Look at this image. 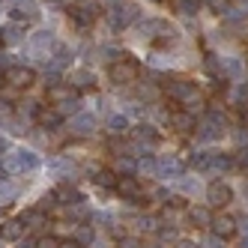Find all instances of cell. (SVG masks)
I'll return each mask as SVG.
<instances>
[{"label":"cell","instance_id":"cell-1","mask_svg":"<svg viewBox=\"0 0 248 248\" xmlns=\"http://www.w3.org/2000/svg\"><path fill=\"white\" fill-rule=\"evenodd\" d=\"M108 78H111V84H117V87L138 84V81H140V63H138L132 54H123L120 60H114V63L108 66Z\"/></svg>","mask_w":248,"mask_h":248},{"label":"cell","instance_id":"cell-48","mask_svg":"<svg viewBox=\"0 0 248 248\" xmlns=\"http://www.w3.org/2000/svg\"><path fill=\"white\" fill-rule=\"evenodd\" d=\"M3 84H6V81H3V69H0V90H3Z\"/></svg>","mask_w":248,"mask_h":248},{"label":"cell","instance_id":"cell-3","mask_svg":"<svg viewBox=\"0 0 248 248\" xmlns=\"http://www.w3.org/2000/svg\"><path fill=\"white\" fill-rule=\"evenodd\" d=\"M3 81L12 90H30L36 84V72L30 66H9V69H3Z\"/></svg>","mask_w":248,"mask_h":248},{"label":"cell","instance_id":"cell-8","mask_svg":"<svg viewBox=\"0 0 248 248\" xmlns=\"http://www.w3.org/2000/svg\"><path fill=\"white\" fill-rule=\"evenodd\" d=\"M96 12H99V6H90V3H75L72 9H69V21H72L78 30H87V27L96 21Z\"/></svg>","mask_w":248,"mask_h":248},{"label":"cell","instance_id":"cell-15","mask_svg":"<svg viewBox=\"0 0 248 248\" xmlns=\"http://www.w3.org/2000/svg\"><path fill=\"white\" fill-rule=\"evenodd\" d=\"M48 90V102L51 105H60V102H66V99H75L78 96V90L69 81H57V84H51V87H45Z\"/></svg>","mask_w":248,"mask_h":248},{"label":"cell","instance_id":"cell-27","mask_svg":"<svg viewBox=\"0 0 248 248\" xmlns=\"http://www.w3.org/2000/svg\"><path fill=\"white\" fill-rule=\"evenodd\" d=\"M48 168L54 170L60 180H66V183H72V180H75V165H72V162H66V158H54V162H51Z\"/></svg>","mask_w":248,"mask_h":248},{"label":"cell","instance_id":"cell-47","mask_svg":"<svg viewBox=\"0 0 248 248\" xmlns=\"http://www.w3.org/2000/svg\"><path fill=\"white\" fill-rule=\"evenodd\" d=\"M6 218H9V209H6V206H0V224H3Z\"/></svg>","mask_w":248,"mask_h":248},{"label":"cell","instance_id":"cell-44","mask_svg":"<svg viewBox=\"0 0 248 248\" xmlns=\"http://www.w3.org/2000/svg\"><path fill=\"white\" fill-rule=\"evenodd\" d=\"M60 248H84L78 239H60Z\"/></svg>","mask_w":248,"mask_h":248},{"label":"cell","instance_id":"cell-18","mask_svg":"<svg viewBox=\"0 0 248 248\" xmlns=\"http://www.w3.org/2000/svg\"><path fill=\"white\" fill-rule=\"evenodd\" d=\"M24 233H27V227H24L21 218H6L3 224H0V239L3 242H18Z\"/></svg>","mask_w":248,"mask_h":248},{"label":"cell","instance_id":"cell-17","mask_svg":"<svg viewBox=\"0 0 248 248\" xmlns=\"http://www.w3.org/2000/svg\"><path fill=\"white\" fill-rule=\"evenodd\" d=\"M54 198H57V203H60V206H75V203H84V194H81L72 183L57 186V188H54Z\"/></svg>","mask_w":248,"mask_h":248},{"label":"cell","instance_id":"cell-25","mask_svg":"<svg viewBox=\"0 0 248 248\" xmlns=\"http://www.w3.org/2000/svg\"><path fill=\"white\" fill-rule=\"evenodd\" d=\"M39 111H42V105H39V102H33V99H24V102H18V108H15V114H18L21 120H30V123H36Z\"/></svg>","mask_w":248,"mask_h":248},{"label":"cell","instance_id":"cell-51","mask_svg":"<svg viewBox=\"0 0 248 248\" xmlns=\"http://www.w3.org/2000/svg\"><path fill=\"white\" fill-rule=\"evenodd\" d=\"M12 3H27V0H12Z\"/></svg>","mask_w":248,"mask_h":248},{"label":"cell","instance_id":"cell-40","mask_svg":"<svg viewBox=\"0 0 248 248\" xmlns=\"http://www.w3.org/2000/svg\"><path fill=\"white\" fill-rule=\"evenodd\" d=\"M120 248H144V245H140L138 236H123V239H120Z\"/></svg>","mask_w":248,"mask_h":248},{"label":"cell","instance_id":"cell-4","mask_svg":"<svg viewBox=\"0 0 248 248\" xmlns=\"http://www.w3.org/2000/svg\"><path fill=\"white\" fill-rule=\"evenodd\" d=\"M108 21H111L114 30L129 27L132 21H138V6L135 3H120V0H114V6L108 9Z\"/></svg>","mask_w":248,"mask_h":248},{"label":"cell","instance_id":"cell-20","mask_svg":"<svg viewBox=\"0 0 248 248\" xmlns=\"http://www.w3.org/2000/svg\"><path fill=\"white\" fill-rule=\"evenodd\" d=\"M69 84H72L75 90H93L96 87V72L93 69H75V72L69 75Z\"/></svg>","mask_w":248,"mask_h":248},{"label":"cell","instance_id":"cell-9","mask_svg":"<svg viewBox=\"0 0 248 248\" xmlns=\"http://www.w3.org/2000/svg\"><path fill=\"white\" fill-rule=\"evenodd\" d=\"M165 93H168L173 102H183L186 96L198 93V84H194V81H188V78H168V84H165Z\"/></svg>","mask_w":248,"mask_h":248},{"label":"cell","instance_id":"cell-39","mask_svg":"<svg viewBox=\"0 0 248 248\" xmlns=\"http://www.w3.org/2000/svg\"><path fill=\"white\" fill-rule=\"evenodd\" d=\"M233 165H239V168H245V170H248V144H242V147L236 150V155H233Z\"/></svg>","mask_w":248,"mask_h":248},{"label":"cell","instance_id":"cell-36","mask_svg":"<svg viewBox=\"0 0 248 248\" xmlns=\"http://www.w3.org/2000/svg\"><path fill=\"white\" fill-rule=\"evenodd\" d=\"M54 206H57V198H54V191L42 194V198H39V203H36V209H42V212H51Z\"/></svg>","mask_w":248,"mask_h":248},{"label":"cell","instance_id":"cell-5","mask_svg":"<svg viewBox=\"0 0 248 248\" xmlns=\"http://www.w3.org/2000/svg\"><path fill=\"white\" fill-rule=\"evenodd\" d=\"M114 191L120 194V201H129V203H138L144 198V186H140L138 176H117Z\"/></svg>","mask_w":248,"mask_h":248},{"label":"cell","instance_id":"cell-32","mask_svg":"<svg viewBox=\"0 0 248 248\" xmlns=\"http://www.w3.org/2000/svg\"><path fill=\"white\" fill-rule=\"evenodd\" d=\"M72 239H78V242L87 248V245H90V242L96 239V227H90V224H81V227H78V233H75Z\"/></svg>","mask_w":248,"mask_h":248},{"label":"cell","instance_id":"cell-49","mask_svg":"<svg viewBox=\"0 0 248 248\" xmlns=\"http://www.w3.org/2000/svg\"><path fill=\"white\" fill-rule=\"evenodd\" d=\"M239 248H248V236H245V239H242V242H239Z\"/></svg>","mask_w":248,"mask_h":248},{"label":"cell","instance_id":"cell-52","mask_svg":"<svg viewBox=\"0 0 248 248\" xmlns=\"http://www.w3.org/2000/svg\"><path fill=\"white\" fill-rule=\"evenodd\" d=\"M153 3H168V0H153Z\"/></svg>","mask_w":248,"mask_h":248},{"label":"cell","instance_id":"cell-42","mask_svg":"<svg viewBox=\"0 0 248 248\" xmlns=\"http://www.w3.org/2000/svg\"><path fill=\"white\" fill-rule=\"evenodd\" d=\"M150 66H170V57H165V54H153V57H150Z\"/></svg>","mask_w":248,"mask_h":248},{"label":"cell","instance_id":"cell-13","mask_svg":"<svg viewBox=\"0 0 248 248\" xmlns=\"http://www.w3.org/2000/svg\"><path fill=\"white\" fill-rule=\"evenodd\" d=\"M209 227H212V233H216L218 239H230V236L239 233V227H236V218H233V216H216Z\"/></svg>","mask_w":248,"mask_h":248},{"label":"cell","instance_id":"cell-28","mask_svg":"<svg viewBox=\"0 0 248 248\" xmlns=\"http://www.w3.org/2000/svg\"><path fill=\"white\" fill-rule=\"evenodd\" d=\"M108 132H111L114 138L126 135V132H129V117H126V114H114V117H108Z\"/></svg>","mask_w":248,"mask_h":248},{"label":"cell","instance_id":"cell-24","mask_svg":"<svg viewBox=\"0 0 248 248\" xmlns=\"http://www.w3.org/2000/svg\"><path fill=\"white\" fill-rule=\"evenodd\" d=\"M90 180H93V186H99V188H114V186H117V173H114L111 168H96Z\"/></svg>","mask_w":248,"mask_h":248},{"label":"cell","instance_id":"cell-41","mask_svg":"<svg viewBox=\"0 0 248 248\" xmlns=\"http://www.w3.org/2000/svg\"><path fill=\"white\" fill-rule=\"evenodd\" d=\"M180 188H183L186 194H194V191H201V186L194 183V180H183V183H180Z\"/></svg>","mask_w":248,"mask_h":248},{"label":"cell","instance_id":"cell-21","mask_svg":"<svg viewBox=\"0 0 248 248\" xmlns=\"http://www.w3.org/2000/svg\"><path fill=\"white\" fill-rule=\"evenodd\" d=\"M155 176H183V162L173 155H165L155 162Z\"/></svg>","mask_w":248,"mask_h":248},{"label":"cell","instance_id":"cell-11","mask_svg":"<svg viewBox=\"0 0 248 248\" xmlns=\"http://www.w3.org/2000/svg\"><path fill=\"white\" fill-rule=\"evenodd\" d=\"M63 120H66V117L54 108V105H48V108H42V111H39L36 126H39V129H45V132H57V129L63 126Z\"/></svg>","mask_w":248,"mask_h":248},{"label":"cell","instance_id":"cell-19","mask_svg":"<svg viewBox=\"0 0 248 248\" xmlns=\"http://www.w3.org/2000/svg\"><path fill=\"white\" fill-rule=\"evenodd\" d=\"M176 39H180V33H176V27H173V24H168V21H158V24H155L153 45H158V48H168V45H173Z\"/></svg>","mask_w":248,"mask_h":248},{"label":"cell","instance_id":"cell-2","mask_svg":"<svg viewBox=\"0 0 248 248\" xmlns=\"http://www.w3.org/2000/svg\"><path fill=\"white\" fill-rule=\"evenodd\" d=\"M42 162H39V155L36 150H27V147H18V150H9L6 158H3V168L9 173H33Z\"/></svg>","mask_w":248,"mask_h":248},{"label":"cell","instance_id":"cell-26","mask_svg":"<svg viewBox=\"0 0 248 248\" xmlns=\"http://www.w3.org/2000/svg\"><path fill=\"white\" fill-rule=\"evenodd\" d=\"M0 42H6V45H21L24 42V27L21 24H9L0 30Z\"/></svg>","mask_w":248,"mask_h":248},{"label":"cell","instance_id":"cell-6","mask_svg":"<svg viewBox=\"0 0 248 248\" xmlns=\"http://www.w3.org/2000/svg\"><path fill=\"white\" fill-rule=\"evenodd\" d=\"M203 194H206V206L212 209H224L230 201H233V188H230L227 183H209L206 188H203Z\"/></svg>","mask_w":248,"mask_h":248},{"label":"cell","instance_id":"cell-34","mask_svg":"<svg viewBox=\"0 0 248 248\" xmlns=\"http://www.w3.org/2000/svg\"><path fill=\"white\" fill-rule=\"evenodd\" d=\"M132 170H135V162H132V158H126V155H120L117 162H114V173H123V176H132Z\"/></svg>","mask_w":248,"mask_h":248},{"label":"cell","instance_id":"cell-7","mask_svg":"<svg viewBox=\"0 0 248 248\" xmlns=\"http://www.w3.org/2000/svg\"><path fill=\"white\" fill-rule=\"evenodd\" d=\"M27 45H30V51L36 57H51L54 54V48H57V42H54V33L51 30H39V33H30V39H27Z\"/></svg>","mask_w":248,"mask_h":248},{"label":"cell","instance_id":"cell-35","mask_svg":"<svg viewBox=\"0 0 248 248\" xmlns=\"http://www.w3.org/2000/svg\"><path fill=\"white\" fill-rule=\"evenodd\" d=\"M138 173H147V176H155V158H140V162L135 165Z\"/></svg>","mask_w":248,"mask_h":248},{"label":"cell","instance_id":"cell-29","mask_svg":"<svg viewBox=\"0 0 248 248\" xmlns=\"http://www.w3.org/2000/svg\"><path fill=\"white\" fill-rule=\"evenodd\" d=\"M183 111H188V114H198V111H203V105H206V99H203V93L198 90V93H191V96H186L183 102Z\"/></svg>","mask_w":248,"mask_h":248},{"label":"cell","instance_id":"cell-38","mask_svg":"<svg viewBox=\"0 0 248 248\" xmlns=\"http://www.w3.org/2000/svg\"><path fill=\"white\" fill-rule=\"evenodd\" d=\"M12 114H15L12 102H9L6 96H0V120H12Z\"/></svg>","mask_w":248,"mask_h":248},{"label":"cell","instance_id":"cell-10","mask_svg":"<svg viewBox=\"0 0 248 248\" xmlns=\"http://www.w3.org/2000/svg\"><path fill=\"white\" fill-rule=\"evenodd\" d=\"M9 15H12V21L15 24H21V27H27V24H33V21H39V9H36V3L33 0H27V3H15L12 9H9Z\"/></svg>","mask_w":248,"mask_h":248},{"label":"cell","instance_id":"cell-45","mask_svg":"<svg viewBox=\"0 0 248 248\" xmlns=\"http://www.w3.org/2000/svg\"><path fill=\"white\" fill-rule=\"evenodd\" d=\"M176 248H201L198 242H188V239H176Z\"/></svg>","mask_w":248,"mask_h":248},{"label":"cell","instance_id":"cell-31","mask_svg":"<svg viewBox=\"0 0 248 248\" xmlns=\"http://www.w3.org/2000/svg\"><path fill=\"white\" fill-rule=\"evenodd\" d=\"M15 194H18V186H15L12 180H6V176H0V201L3 203H9Z\"/></svg>","mask_w":248,"mask_h":248},{"label":"cell","instance_id":"cell-46","mask_svg":"<svg viewBox=\"0 0 248 248\" xmlns=\"http://www.w3.org/2000/svg\"><path fill=\"white\" fill-rule=\"evenodd\" d=\"M0 153H9V138L0 135Z\"/></svg>","mask_w":248,"mask_h":248},{"label":"cell","instance_id":"cell-37","mask_svg":"<svg viewBox=\"0 0 248 248\" xmlns=\"http://www.w3.org/2000/svg\"><path fill=\"white\" fill-rule=\"evenodd\" d=\"M180 9L183 15H198V9H201V0H180Z\"/></svg>","mask_w":248,"mask_h":248},{"label":"cell","instance_id":"cell-16","mask_svg":"<svg viewBox=\"0 0 248 248\" xmlns=\"http://www.w3.org/2000/svg\"><path fill=\"white\" fill-rule=\"evenodd\" d=\"M186 221L191 227H198V230H206L212 224V209L209 206H188L186 209Z\"/></svg>","mask_w":248,"mask_h":248},{"label":"cell","instance_id":"cell-30","mask_svg":"<svg viewBox=\"0 0 248 248\" xmlns=\"http://www.w3.org/2000/svg\"><path fill=\"white\" fill-rule=\"evenodd\" d=\"M54 108H57L63 117H75V114H81V99H78V96H75V99H66V102L54 105Z\"/></svg>","mask_w":248,"mask_h":248},{"label":"cell","instance_id":"cell-50","mask_svg":"<svg viewBox=\"0 0 248 248\" xmlns=\"http://www.w3.org/2000/svg\"><path fill=\"white\" fill-rule=\"evenodd\" d=\"M242 12H248V0H242Z\"/></svg>","mask_w":248,"mask_h":248},{"label":"cell","instance_id":"cell-53","mask_svg":"<svg viewBox=\"0 0 248 248\" xmlns=\"http://www.w3.org/2000/svg\"><path fill=\"white\" fill-rule=\"evenodd\" d=\"M0 242H3V239H0Z\"/></svg>","mask_w":248,"mask_h":248},{"label":"cell","instance_id":"cell-22","mask_svg":"<svg viewBox=\"0 0 248 248\" xmlns=\"http://www.w3.org/2000/svg\"><path fill=\"white\" fill-rule=\"evenodd\" d=\"M21 221H24V227L27 230H42L45 224H51L48 221V212H42V209H27V212H21Z\"/></svg>","mask_w":248,"mask_h":248},{"label":"cell","instance_id":"cell-43","mask_svg":"<svg viewBox=\"0 0 248 248\" xmlns=\"http://www.w3.org/2000/svg\"><path fill=\"white\" fill-rule=\"evenodd\" d=\"M48 3H51V6H57V9H66V12H69V9L75 6V0H48Z\"/></svg>","mask_w":248,"mask_h":248},{"label":"cell","instance_id":"cell-12","mask_svg":"<svg viewBox=\"0 0 248 248\" xmlns=\"http://www.w3.org/2000/svg\"><path fill=\"white\" fill-rule=\"evenodd\" d=\"M168 123H170V129H173L176 135H191L194 126H198L194 114H188V111H173V114L168 117Z\"/></svg>","mask_w":248,"mask_h":248},{"label":"cell","instance_id":"cell-23","mask_svg":"<svg viewBox=\"0 0 248 248\" xmlns=\"http://www.w3.org/2000/svg\"><path fill=\"white\" fill-rule=\"evenodd\" d=\"M135 138H138V144H144V150L153 147V144H158V132H155V126H150V123L135 126Z\"/></svg>","mask_w":248,"mask_h":248},{"label":"cell","instance_id":"cell-33","mask_svg":"<svg viewBox=\"0 0 248 248\" xmlns=\"http://www.w3.org/2000/svg\"><path fill=\"white\" fill-rule=\"evenodd\" d=\"M33 248H60V239L54 233H39L36 242H33Z\"/></svg>","mask_w":248,"mask_h":248},{"label":"cell","instance_id":"cell-14","mask_svg":"<svg viewBox=\"0 0 248 248\" xmlns=\"http://www.w3.org/2000/svg\"><path fill=\"white\" fill-rule=\"evenodd\" d=\"M69 132L72 135H78V138H87V135H93L96 132V117L93 114H75L72 117V123H69Z\"/></svg>","mask_w":248,"mask_h":248}]
</instances>
